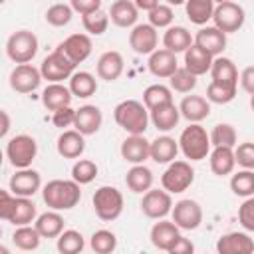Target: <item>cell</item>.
Listing matches in <instances>:
<instances>
[{
    "label": "cell",
    "instance_id": "cell-1",
    "mask_svg": "<svg viewBox=\"0 0 254 254\" xmlns=\"http://www.w3.org/2000/svg\"><path fill=\"white\" fill-rule=\"evenodd\" d=\"M42 198L44 202L54 208V210H69L73 208L79 198H81V190H79V183L71 181H64V179H54L50 181L44 190H42Z\"/></svg>",
    "mask_w": 254,
    "mask_h": 254
},
{
    "label": "cell",
    "instance_id": "cell-2",
    "mask_svg": "<svg viewBox=\"0 0 254 254\" xmlns=\"http://www.w3.org/2000/svg\"><path fill=\"white\" fill-rule=\"evenodd\" d=\"M149 109L137 99H125L113 109L115 123L129 135H143L149 125Z\"/></svg>",
    "mask_w": 254,
    "mask_h": 254
},
{
    "label": "cell",
    "instance_id": "cell-3",
    "mask_svg": "<svg viewBox=\"0 0 254 254\" xmlns=\"http://www.w3.org/2000/svg\"><path fill=\"white\" fill-rule=\"evenodd\" d=\"M36 214L38 208L34 200H30V196H16L10 194L8 190H0V218L16 226H24L34 222Z\"/></svg>",
    "mask_w": 254,
    "mask_h": 254
},
{
    "label": "cell",
    "instance_id": "cell-4",
    "mask_svg": "<svg viewBox=\"0 0 254 254\" xmlns=\"http://www.w3.org/2000/svg\"><path fill=\"white\" fill-rule=\"evenodd\" d=\"M210 145H212L210 143V135L198 123H190L189 127H185L181 137H179V149L190 161L206 159V155L210 153Z\"/></svg>",
    "mask_w": 254,
    "mask_h": 254
},
{
    "label": "cell",
    "instance_id": "cell-5",
    "mask_svg": "<svg viewBox=\"0 0 254 254\" xmlns=\"http://www.w3.org/2000/svg\"><path fill=\"white\" fill-rule=\"evenodd\" d=\"M91 202H93L95 214L105 222H111V220L119 218L121 212H123V194L115 187H107V185L99 187L93 192Z\"/></svg>",
    "mask_w": 254,
    "mask_h": 254
},
{
    "label": "cell",
    "instance_id": "cell-6",
    "mask_svg": "<svg viewBox=\"0 0 254 254\" xmlns=\"http://www.w3.org/2000/svg\"><path fill=\"white\" fill-rule=\"evenodd\" d=\"M6 54L16 64H28L38 54V38L30 30L14 32L6 42Z\"/></svg>",
    "mask_w": 254,
    "mask_h": 254
},
{
    "label": "cell",
    "instance_id": "cell-7",
    "mask_svg": "<svg viewBox=\"0 0 254 254\" xmlns=\"http://www.w3.org/2000/svg\"><path fill=\"white\" fill-rule=\"evenodd\" d=\"M38 155V143L32 135H16L6 143V157L12 167L16 169H26L32 165V161Z\"/></svg>",
    "mask_w": 254,
    "mask_h": 254
},
{
    "label": "cell",
    "instance_id": "cell-8",
    "mask_svg": "<svg viewBox=\"0 0 254 254\" xmlns=\"http://www.w3.org/2000/svg\"><path fill=\"white\" fill-rule=\"evenodd\" d=\"M194 181V171L187 161H173L169 163L167 171L161 177V185L165 190H169L171 194H179L185 192Z\"/></svg>",
    "mask_w": 254,
    "mask_h": 254
},
{
    "label": "cell",
    "instance_id": "cell-9",
    "mask_svg": "<svg viewBox=\"0 0 254 254\" xmlns=\"http://www.w3.org/2000/svg\"><path fill=\"white\" fill-rule=\"evenodd\" d=\"M73 69H75V64L62 52V50H54L50 56L44 58L42 65H40V71H42V77L52 81V83H60L67 77L73 75Z\"/></svg>",
    "mask_w": 254,
    "mask_h": 254
},
{
    "label": "cell",
    "instance_id": "cell-10",
    "mask_svg": "<svg viewBox=\"0 0 254 254\" xmlns=\"http://www.w3.org/2000/svg\"><path fill=\"white\" fill-rule=\"evenodd\" d=\"M214 26L218 30H222L224 34H234L244 26V8L232 0L228 2H220L218 6H214V14H212Z\"/></svg>",
    "mask_w": 254,
    "mask_h": 254
},
{
    "label": "cell",
    "instance_id": "cell-11",
    "mask_svg": "<svg viewBox=\"0 0 254 254\" xmlns=\"http://www.w3.org/2000/svg\"><path fill=\"white\" fill-rule=\"evenodd\" d=\"M141 210L147 218H165L171 210H173V198H171V192L169 190H159V189H149L145 194H143V200H141Z\"/></svg>",
    "mask_w": 254,
    "mask_h": 254
},
{
    "label": "cell",
    "instance_id": "cell-12",
    "mask_svg": "<svg viewBox=\"0 0 254 254\" xmlns=\"http://www.w3.org/2000/svg\"><path fill=\"white\" fill-rule=\"evenodd\" d=\"M173 222L181 230H194L202 222V208L192 198H183L173 206Z\"/></svg>",
    "mask_w": 254,
    "mask_h": 254
},
{
    "label": "cell",
    "instance_id": "cell-13",
    "mask_svg": "<svg viewBox=\"0 0 254 254\" xmlns=\"http://www.w3.org/2000/svg\"><path fill=\"white\" fill-rule=\"evenodd\" d=\"M42 81V71L30 64H18L10 73V87L18 93H32Z\"/></svg>",
    "mask_w": 254,
    "mask_h": 254
},
{
    "label": "cell",
    "instance_id": "cell-14",
    "mask_svg": "<svg viewBox=\"0 0 254 254\" xmlns=\"http://www.w3.org/2000/svg\"><path fill=\"white\" fill-rule=\"evenodd\" d=\"M159 44V36H157V28L151 24H137L133 26L131 34H129V46L133 48L135 54L141 56H151L157 50Z\"/></svg>",
    "mask_w": 254,
    "mask_h": 254
},
{
    "label": "cell",
    "instance_id": "cell-15",
    "mask_svg": "<svg viewBox=\"0 0 254 254\" xmlns=\"http://www.w3.org/2000/svg\"><path fill=\"white\" fill-rule=\"evenodd\" d=\"M42 187V179L40 173L26 167V169H18L12 177H10V190L16 196H34Z\"/></svg>",
    "mask_w": 254,
    "mask_h": 254
},
{
    "label": "cell",
    "instance_id": "cell-16",
    "mask_svg": "<svg viewBox=\"0 0 254 254\" xmlns=\"http://www.w3.org/2000/svg\"><path fill=\"white\" fill-rule=\"evenodd\" d=\"M91 38L87 36V34H71V36H67L60 46H58V50H62L75 65L77 64H81V62H85L87 58H89V54H91Z\"/></svg>",
    "mask_w": 254,
    "mask_h": 254
},
{
    "label": "cell",
    "instance_id": "cell-17",
    "mask_svg": "<svg viewBox=\"0 0 254 254\" xmlns=\"http://www.w3.org/2000/svg\"><path fill=\"white\" fill-rule=\"evenodd\" d=\"M181 228L171 220H163V218H159V222H155L153 224V228H151V234H149V238H151V244L155 246V248H159V250H165V252H169L171 248H173V244L181 238V232H179Z\"/></svg>",
    "mask_w": 254,
    "mask_h": 254
},
{
    "label": "cell",
    "instance_id": "cell-18",
    "mask_svg": "<svg viewBox=\"0 0 254 254\" xmlns=\"http://www.w3.org/2000/svg\"><path fill=\"white\" fill-rule=\"evenodd\" d=\"M121 157L133 165L145 163L151 157V141H147L143 135H129L121 143Z\"/></svg>",
    "mask_w": 254,
    "mask_h": 254
},
{
    "label": "cell",
    "instance_id": "cell-19",
    "mask_svg": "<svg viewBox=\"0 0 254 254\" xmlns=\"http://www.w3.org/2000/svg\"><path fill=\"white\" fill-rule=\"evenodd\" d=\"M216 250L220 254H250L254 252V240L246 232H228L218 238Z\"/></svg>",
    "mask_w": 254,
    "mask_h": 254
},
{
    "label": "cell",
    "instance_id": "cell-20",
    "mask_svg": "<svg viewBox=\"0 0 254 254\" xmlns=\"http://www.w3.org/2000/svg\"><path fill=\"white\" fill-rule=\"evenodd\" d=\"M194 44L200 46L202 50H206L210 56H220L226 48V34L222 30H218L216 26H206L200 28L194 36Z\"/></svg>",
    "mask_w": 254,
    "mask_h": 254
},
{
    "label": "cell",
    "instance_id": "cell-21",
    "mask_svg": "<svg viewBox=\"0 0 254 254\" xmlns=\"http://www.w3.org/2000/svg\"><path fill=\"white\" fill-rule=\"evenodd\" d=\"M177 69H179L177 54H173L171 50H167V48L155 50L149 56V71L155 77H171Z\"/></svg>",
    "mask_w": 254,
    "mask_h": 254
},
{
    "label": "cell",
    "instance_id": "cell-22",
    "mask_svg": "<svg viewBox=\"0 0 254 254\" xmlns=\"http://www.w3.org/2000/svg\"><path fill=\"white\" fill-rule=\"evenodd\" d=\"M103 123V115H101V109L95 107V105H81L79 109H75V121H73V127L83 133V135H93L99 131Z\"/></svg>",
    "mask_w": 254,
    "mask_h": 254
},
{
    "label": "cell",
    "instance_id": "cell-23",
    "mask_svg": "<svg viewBox=\"0 0 254 254\" xmlns=\"http://www.w3.org/2000/svg\"><path fill=\"white\" fill-rule=\"evenodd\" d=\"M179 109H181V115L185 119H189L190 123H200L202 119H206L210 115V103L202 95H187V97H183Z\"/></svg>",
    "mask_w": 254,
    "mask_h": 254
},
{
    "label": "cell",
    "instance_id": "cell-24",
    "mask_svg": "<svg viewBox=\"0 0 254 254\" xmlns=\"http://www.w3.org/2000/svg\"><path fill=\"white\" fill-rule=\"evenodd\" d=\"M210 75H212L214 83H220V85H226V87H236L238 85V69H236L234 62L228 60V58L216 56L214 62H212V67H210Z\"/></svg>",
    "mask_w": 254,
    "mask_h": 254
},
{
    "label": "cell",
    "instance_id": "cell-25",
    "mask_svg": "<svg viewBox=\"0 0 254 254\" xmlns=\"http://www.w3.org/2000/svg\"><path fill=\"white\" fill-rule=\"evenodd\" d=\"M212 62H214V56H210L206 50H202V48L196 46V44H192V46L185 52V67H187L190 73H194L196 77L202 75V73H206V71H210Z\"/></svg>",
    "mask_w": 254,
    "mask_h": 254
},
{
    "label": "cell",
    "instance_id": "cell-26",
    "mask_svg": "<svg viewBox=\"0 0 254 254\" xmlns=\"http://www.w3.org/2000/svg\"><path fill=\"white\" fill-rule=\"evenodd\" d=\"M109 18L119 28H131V26H135V22L139 18V8L131 0H115L111 4Z\"/></svg>",
    "mask_w": 254,
    "mask_h": 254
},
{
    "label": "cell",
    "instance_id": "cell-27",
    "mask_svg": "<svg viewBox=\"0 0 254 254\" xmlns=\"http://www.w3.org/2000/svg\"><path fill=\"white\" fill-rule=\"evenodd\" d=\"M123 56L115 50H109L97 60V75L105 81H115L123 73Z\"/></svg>",
    "mask_w": 254,
    "mask_h": 254
},
{
    "label": "cell",
    "instance_id": "cell-28",
    "mask_svg": "<svg viewBox=\"0 0 254 254\" xmlns=\"http://www.w3.org/2000/svg\"><path fill=\"white\" fill-rule=\"evenodd\" d=\"M85 135L79 133L77 129L73 131H64L58 137V153L64 159H77L85 151Z\"/></svg>",
    "mask_w": 254,
    "mask_h": 254
},
{
    "label": "cell",
    "instance_id": "cell-29",
    "mask_svg": "<svg viewBox=\"0 0 254 254\" xmlns=\"http://www.w3.org/2000/svg\"><path fill=\"white\" fill-rule=\"evenodd\" d=\"M71 97H73V93L69 87H65L62 83H50L42 93V103L46 109L58 111L62 107H67L71 103Z\"/></svg>",
    "mask_w": 254,
    "mask_h": 254
},
{
    "label": "cell",
    "instance_id": "cell-30",
    "mask_svg": "<svg viewBox=\"0 0 254 254\" xmlns=\"http://www.w3.org/2000/svg\"><path fill=\"white\" fill-rule=\"evenodd\" d=\"M151 115V121L153 125L159 129V131H171L177 127L179 123V117H181V109L171 101V103H165V105H159L155 109L149 111Z\"/></svg>",
    "mask_w": 254,
    "mask_h": 254
},
{
    "label": "cell",
    "instance_id": "cell-31",
    "mask_svg": "<svg viewBox=\"0 0 254 254\" xmlns=\"http://www.w3.org/2000/svg\"><path fill=\"white\" fill-rule=\"evenodd\" d=\"M177 153H179V141H175L169 135H163L151 141V159L155 163H161V165L173 163L177 159Z\"/></svg>",
    "mask_w": 254,
    "mask_h": 254
},
{
    "label": "cell",
    "instance_id": "cell-32",
    "mask_svg": "<svg viewBox=\"0 0 254 254\" xmlns=\"http://www.w3.org/2000/svg\"><path fill=\"white\" fill-rule=\"evenodd\" d=\"M163 46L167 50H171L173 54H181L192 46V36L183 26H169L163 36Z\"/></svg>",
    "mask_w": 254,
    "mask_h": 254
},
{
    "label": "cell",
    "instance_id": "cell-33",
    "mask_svg": "<svg viewBox=\"0 0 254 254\" xmlns=\"http://www.w3.org/2000/svg\"><path fill=\"white\" fill-rule=\"evenodd\" d=\"M208 161H210V171L218 177L230 175L236 167V157L232 147H214Z\"/></svg>",
    "mask_w": 254,
    "mask_h": 254
},
{
    "label": "cell",
    "instance_id": "cell-34",
    "mask_svg": "<svg viewBox=\"0 0 254 254\" xmlns=\"http://www.w3.org/2000/svg\"><path fill=\"white\" fill-rule=\"evenodd\" d=\"M125 183L129 187L131 192H147L153 185V173L151 169H147L143 163L141 165H133L129 171H127V177H125Z\"/></svg>",
    "mask_w": 254,
    "mask_h": 254
},
{
    "label": "cell",
    "instance_id": "cell-35",
    "mask_svg": "<svg viewBox=\"0 0 254 254\" xmlns=\"http://www.w3.org/2000/svg\"><path fill=\"white\" fill-rule=\"evenodd\" d=\"M64 216L52 208L36 218V228L42 234V238H58L64 232Z\"/></svg>",
    "mask_w": 254,
    "mask_h": 254
},
{
    "label": "cell",
    "instance_id": "cell-36",
    "mask_svg": "<svg viewBox=\"0 0 254 254\" xmlns=\"http://www.w3.org/2000/svg\"><path fill=\"white\" fill-rule=\"evenodd\" d=\"M185 12H187V18L192 24L204 26L208 20H212L214 0H187L185 2Z\"/></svg>",
    "mask_w": 254,
    "mask_h": 254
},
{
    "label": "cell",
    "instance_id": "cell-37",
    "mask_svg": "<svg viewBox=\"0 0 254 254\" xmlns=\"http://www.w3.org/2000/svg\"><path fill=\"white\" fill-rule=\"evenodd\" d=\"M69 89L75 97L85 99V97H91L97 91V81L89 71H75L69 77Z\"/></svg>",
    "mask_w": 254,
    "mask_h": 254
},
{
    "label": "cell",
    "instance_id": "cell-38",
    "mask_svg": "<svg viewBox=\"0 0 254 254\" xmlns=\"http://www.w3.org/2000/svg\"><path fill=\"white\" fill-rule=\"evenodd\" d=\"M40 240H42V234L38 232L36 226H30V224L18 226L12 234V242L20 250H36L40 246Z\"/></svg>",
    "mask_w": 254,
    "mask_h": 254
},
{
    "label": "cell",
    "instance_id": "cell-39",
    "mask_svg": "<svg viewBox=\"0 0 254 254\" xmlns=\"http://www.w3.org/2000/svg\"><path fill=\"white\" fill-rule=\"evenodd\" d=\"M173 101V95H171V89L167 85H161V83H155V85H149L145 91H143V103L145 107L151 111L159 105H165V103H171Z\"/></svg>",
    "mask_w": 254,
    "mask_h": 254
},
{
    "label": "cell",
    "instance_id": "cell-40",
    "mask_svg": "<svg viewBox=\"0 0 254 254\" xmlns=\"http://www.w3.org/2000/svg\"><path fill=\"white\" fill-rule=\"evenodd\" d=\"M230 189L236 196H252L254 194V169H244L232 175Z\"/></svg>",
    "mask_w": 254,
    "mask_h": 254
},
{
    "label": "cell",
    "instance_id": "cell-41",
    "mask_svg": "<svg viewBox=\"0 0 254 254\" xmlns=\"http://www.w3.org/2000/svg\"><path fill=\"white\" fill-rule=\"evenodd\" d=\"M81 24H83L85 32H89L93 36H101L107 30V26H109V14L103 12L101 8L93 10V12L81 16Z\"/></svg>",
    "mask_w": 254,
    "mask_h": 254
},
{
    "label": "cell",
    "instance_id": "cell-42",
    "mask_svg": "<svg viewBox=\"0 0 254 254\" xmlns=\"http://www.w3.org/2000/svg\"><path fill=\"white\" fill-rule=\"evenodd\" d=\"M83 246H85V240L77 230H64L58 236V250L62 254H77L83 250Z\"/></svg>",
    "mask_w": 254,
    "mask_h": 254
},
{
    "label": "cell",
    "instance_id": "cell-43",
    "mask_svg": "<svg viewBox=\"0 0 254 254\" xmlns=\"http://www.w3.org/2000/svg\"><path fill=\"white\" fill-rule=\"evenodd\" d=\"M210 143L214 147H234L236 145V129L230 123H216L210 131Z\"/></svg>",
    "mask_w": 254,
    "mask_h": 254
},
{
    "label": "cell",
    "instance_id": "cell-44",
    "mask_svg": "<svg viewBox=\"0 0 254 254\" xmlns=\"http://www.w3.org/2000/svg\"><path fill=\"white\" fill-rule=\"evenodd\" d=\"M93 252L97 254H111L115 248H117V236L111 232V230H95L91 234V240H89Z\"/></svg>",
    "mask_w": 254,
    "mask_h": 254
},
{
    "label": "cell",
    "instance_id": "cell-45",
    "mask_svg": "<svg viewBox=\"0 0 254 254\" xmlns=\"http://www.w3.org/2000/svg\"><path fill=\"white\" fill-rule=\"evenodd\" d=\"M171 89L179 91V93H189L196 87V75L190 73L187 67H179L171 77H169Z\"/></svg>",
    "mask_w": 254,
    "mask_h": 254
},
{
    "label": "cell",
    "instance_id": "cell-46",
    "mask_svg": "<svg viewBox=\"0 0 254 254\" xmlns=\"http://www.w3.org/2000/svg\"><path fill=\"white\" fill-rule=\"evenodd\" d=\"M97 177V165L89 159H79L71 167V179L79 185H89Z\"/></svg>",
    "mask_w": 254,
    "mask_h": 254
},
{
    "label": "cell",
    "instance_id": "cell-47",
    "mask_svg": "<svg viewBox=\"0 0 254 254\" xmlns=\"http://www.w3.org/2000/svg\"><path fill=\"white\" fill-rule=\"evenodd\" d=\"M234 97H236V87H226V85H220L214 81H210L206 87V99L210 103L224 105V103H230Z\"/></svg>",
    "mask_w": 254,
    "mask_h": 254
},
{
    "label": "cell",
    "instance_id": "cell-48",
    "mask_svg": "<svg viewBox=\"0 0 254 254\" xmlns=\"http://www.w3.org/2000/svg\"><path fill=\"white\" fill-rule=\"evenodd\" d=\"M71 14H73V8L71 6H67V4H54L46 12V22L52 24V26H56V28H62V26L69 24Z\"/></svg>",
    "mask_w": 254,
    "mask_h": 254
},
{
    "label": "cell",
    "instance_id": "cell-49",
    "mask_svg": "<svg viewBox=\"0 0 254 254\" xmlns=\"http://www.w3.org/2000/svg\"><path fill=\"white\" fill-rule=\"evenodd\" d=\"M173 20H175V14L169 4H159L157 8L149 12V24L155 28H169Z\"/></svg>",
    "mask_w": 254,
    "mask_h": 254
},
{
    "label": "cell",
    "instance_id": "cell-50",
    "mask_svg": "<svg viewBox=\"0 0 254 254\" xmlns=\"http://www.w3.org/2000/svg\"><path fill=\"white\" fill-rule=\"evenodd\" d=\"M238 220H240V224H242L244 230L254 232V194L252 196H246V200L240 204V208H238Z\"/></svg>",
    "mask_w": 254,
    "mask_h": 254
},
{
    "label": "cell",
    "instance_id": "cell-51",
    "mask_svg": "<svg viewBox=\"0 0 254 254\" xmlns=\"http://www.w3.org/2000/svg\"><path fill=\"white\" fill-rule=\"evenodd\" d=\"M234 157H236V163L244 169H254V143L246 141V143H240L236 149H234Z\"/></svg>",
    "mask_w": 254,
    "mask_h": 254
},
{
    "label": "cell",
    "instance_id": "cell-52",
    "mask_svg": "<svg viewBox=\"0 0 254 254\" xmlns=\"http://www.w3.org/2000/svg\"><path fill=\"white\" fill-rule=\"evenodd\" d=\"M73 121H75V109H71L69 105L67 107H62V109H58V111H54V115H52V123L56 125V127H69V125H73Z\"/></svg>",
    "mask_w": 254,
    "mask_h": 254
},
{
    "label": "cell",
    "instance_id": "cell-53",
    "mask_svg": "<svg viewBox=\"0 0 254 254\" xmlns=\"http://www.w3.org/2000/svg\"><path fill=\"white\" fill-rule=\"evenodd\" d=\"M69 6L83 16V14H89L93 10H99L101 8V0H69Z\"/></svg>",
    "mask_w": 254,
    "mask_h": 254
},
{
    "label": "cell",
    "instance_id": "cell-54",
    "mask_svg": "<svg viewBox=\"0 0 254 254\" xmlns=\"http://www.w3.org/2000/svg\"><path fill=\"white\" fill-rule=\"evenodd\" d=\"M240 83H242L244 91H248L250 95H254V65L244 67V71L240 73Z\"/></svg>",
    "mask_w": 254,
    "mask_h": 254
},
{
    "label": "cell",
    "instance_id": "cell-55",
    "mask_svg": "<svg viewBox=\"0 0 254 254\" xmlns=\"http://www.w3.org/2000/svg\"><path fill=\"white\" fill-rule=\"evenodd\" d=\"M192 250H194L192 242H190L189 238H183V236H181V238L173 244V248H171L169 252H171V254H190Z\"/></svg>",
    "mask_w": 254,
    "mask_h": 254
},
{
    "label": "cell",
    "instance_id": "cell-56",
    "mask_svg": "<svg viewBox=\"0 0 254 254\" xmlns=\"http://www.w3.org/2000/svg\"><path fill=\"white\" fill-rule=\"evenodd\" d=\"M135 6L139 10H145V12H151L153 8L159 6V0H135Z\"/></svg>",
    "mask_w": 254,
    "mask_h": 254
},
{
    "label": "cell",
    "instance_id": "cell-57",
    "mask_svg": "<svg viewBox=\"0 0 254 254\" xmlns=\"http://www.w3.org/2000/svg\"><path fill=\"white\" fill-rule=\"evenodd\" d=\"M0 115H2V129H0V135L6 137V133H8V129H10V117H8V111H0Z\"/></svg>",
    "mask_w": 254,
    "mask_h": 254
},
{
    "label": "cell",
    "instance_id": "cell-58",
    "mask_svg": "<svg viewBox=\"0 0 254 254\" xmlns=\"http://www.w3.org/2000/svg\"><path fill=\"white\" fill-rule=\"evenodd\" d=\"M169 6H181V4H185L187 0H165Z\"/></svg>",
    "mask_w": 254,
    "mask_h": 254
},
{
    "label": "cell",
    "instance_id": "cell-59",
    "mask_svg": "<svg viewBox=\"0 0 254 254\" xmlns=\"http://www.w3.org/2000/svg\"><path fill=\"white\" fill-rule=\"evenodd\" d=\"M250 107H252V111H254V95H250Z\"/></svg>",
    "mask_w": 254,
    "mask_h": 254
},
{
    "label": "cell",
    "instance_id": "cell-60",
    "mask_svg": "<svg viewBox=\"0 0 254 254\" xmlns=\"http://www.w3.org/2000/svg\"><path fill=\"white\" fill-rule=\"evenodd\" d=\"M214 2H218V4H220V2H228V0H214Z\"/></svg>",
    "mask_w": 254,
    "mask_h": 254
},
{
    "label": "cell",
    "instance_id": "cell-61",
    "mask_svg": "<svg viewBox=\"0 0 254 254\" xmlns=\"http://www.w3.org/2000/svg\"><path fill=\"white\" fill-rule=\"evenodd\" d=\"M0 2H4V0H0Z\"/></svg>",
    "mask_w": 254,
    "mask_h": 254
}]
</instances>
